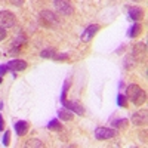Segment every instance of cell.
I'll return each mask as SVG.
<instances>
[{
	"instance_id": "30bf717a",
	"label": "cell",
	"mask_w": 148,
	"mask_h": 148,
	"mask_svg": "<svg viewBox=\"0 0 148 148\" xmlns=\"http://www.w3.org/2000/svg\"><path fill=\"white\" fill-rule=\"evenodd\" d=\"M99 30V25H96V24H92V25H89L88 28H86L83 33H82V42H90L92 37L96 34V31Z\"/></svg>"
},
{
	"instance_id": "cb8c5ba5",
	"label": "cell",
	"mask_w": 148,
	"mask_h": 148,
	"mask_svg": "<svg viewBox=\"0 0 148 148\" xmlns=\"http://www.w3.org/2000/svg\"><path fill=\"white\" fill-rule=\"evenodd\" d=\"M5 129V121H3V117L0 116V132H2Z\"/></svg>"
},
{
	"instance_id": "d6986e66",
	"label": "cell",
	"mask_w": 148,
	"mask_h": 148,
	"mask_svg": "<svg viewBox=\"0 0 148 148\" xmlns=\"http://www.w3.org/2000/svg\"><path fill=\"white\" fill-rule=\"evenodd\" d=\"M117 102H119V105L123 107V108L127 107V99H126L125 95H119V96H117Z\"/></svg>"
},
{
	"instance_id": "52a82bcc",
	"label": "cell",
	"mask_w": 148,
	"mask_h": 148,
	"mask_svg": "<svg viewBox=\"0 0 148 148\" xmlns=\"http://www.w3.org/2000/svg\"><path fill=\"white\" fill-rule=\"evenodd\" d=\"M132 56L133 59H136L138 62H142L147 58V45L145 43H136L132 49Z\"/></svg>"
},
{
	"instance_id": "7c38bea8",
	"label": "cell",
	"mask_w": 148,
	"mask_h": 148,
	"mask_svg": "<svg viewBox=\"0 0 148 148\" xmlns=\"http://www.w3.org/2000/svg\"><path fill=\"white\" fill-rule=\"evenodd\" d=\"M15 132L18 136H22V135H25L28 132V123L27 121H16L15 123Z\"/></svg>"
},
{
	"instance_id": "5bb4252c",
	"label": "cell",
	"mask_w": 148,
	"mask_h": 148,
	"mask_svg": "<svg viewBox=\"0 0 148 148\" xmlns=\"http://www.w3.org/2000/svg\"><path fill=\"white\" fill-rule=\"evenodd\" d=\"M58 116H59L61 120L70 121V120H73V111H70V110H67V108H61V110L58 111Z\"/></svg>"
},
{
	"instance_id": "603a6c76",
	"label": "cell",
	"mask_w": 148,
	"mask_h": 148,
	"mask_svg": "<svg viewBox=\"0 0 148 148\" xmlns=\"http://www.w3.org/2000/svg\"><path fill=\"white\" fill-rule=\"evenodd\" d=\"M6 70H8L6 65H0V76H3V74L6 73Z\"/></svg>"
},
{
	"instance_id": "44dd1931",
	"label": "cell",
	"mask_w": 148,
	"mask_h": 148,
	"mask_svg": "<svg viewBox=\"0 0 148 148\" xmlns=\"http://www.w3.org/2000/svg\"><path fill=\"white\" fill-rule=\"evenodd\" d=\"M3 145H5V147L9 145V132H6L5 136H3Z\"/></svg>"
},
{
	"instance_id": "8fae6325",
	"label": "cell",
	"mask_w": 148,
	"mask_h": 148,
	"mask_svg": "<svg viewBox=\"0 0 148 148\" xmlns=\"http://www.w3.org/2000/svg\"><path fill=\"white\" fill-rule=\"evenodd\" d=\"M129 16L133 19V21H141L144 18V10L142 8H138V6H133L129 9Z\"/></svg>"
},
{
	"instance_id": "7402d4cb",
	"label": "cell",
	"mask_w": 148,
	"mask_h": 148,
	"mask_svg": "<svg viewBox=\"0 0 148 148\" xmlns=\"http://www.w3.org/2000/svg\"><path fill=\"white\" fill-rule=\"evenodd\" d=\"M9 3H14V5H16V6H21V5L24 3V0H9Z\"/></svg>"
},
{
	"instance_id": "3957f363",
	"label": "cell",
	"mask_w": 148,
	"mask_h": 148,
	"mask_svg": "<svg viewBox=\"0 0 148 148\" xmlns=\"http://www.w3.org/2000/svg\"><path fill=\"white\" fill-rule=\"evenodd\" d=\"M16 25V16L9 10H0V27L12 28Z\"/></svg>"
},
{
	"instance_id": "277c9868",
	"label": "cell",
	"mask_w": 148,
	"mask_h": 148,
	"mask_svg": "<svg viewBox=\"0 0 148 148\" xmlns=\"http://www.w3.org/2000/svg\"><path fill=\"white\" fill-rule=\"evenodd\" d=\"M53 6H55L56 12H59L61 15H65V16L71 15L73 10H74L70 0H55V2H53Z\"/></svg>"
},
{
	"instance_id": "7a4b0ae2",
	"label": "cell",
	"mask_w": 148,
	"mask_h": 148,
	"mask_svg": "<svg viewBox=\"0 0 148 148\" xmlns=\"http://www.w3.org/2000/svg\"><path fill=\"white\" fill-rule=\"evenodd\" d=\"M39 22L42 24L43 27L52 28V27H56L59 24V19H58V16L53 14V12H51V10H42L40 15H39Z\"/></svg>"
},
{
	"instance_id": "e0dca14e",
	"label": "cell",
	"mask_w": 148,
	"mask_h": 148,
	"mask_svg": "<svg viewBox=\"0 0 148 148\" xmlns=\"http://www.w3.org/2000/svg\"><path fill=\"white\" fill-rule=\"evenodd\" d=\"M141 31H142L141 24H133V25L130 27V30H129V37H136V36L141 34Z\"/></svg>"
},
{
	"instance_id": "5b68a950",
	"label": "cell",
	"mask_w": 148,
	"mask_h": 148,
	"mask_svg": "<svg viewBox=\"0 0 148 148\" xmlns=\"http://www.w3.org/2000/svg\"><path fill=\"white\" fill-rule=\"evenodd\" d=\"M117 136V130L111 129V127H98L95 130V138L98 141H105V139H111Z\"/></svg>"
},
{
	"instance_id": "ba28073f",
	"label": "cell",
	"mask_w": 148,
	"mask_h": 148,
	"mask_svg": "<svg viewBox=\"0 0 148 148\" xmlns=\"http://www.w3.org/2000/svg\"><path fill=\"white\" fill-rule=\"evenodd\" d=\"M61 102H62V107H65L67 110L73 111V113H76L79 116H83L84 114V108L79 104V102H74V101H67V98H64V99H61Z\"/></svg>"
},
{
	"instance_id": "6da1fadb",
	"label": "cell",
	"mask_w": 148,
	"mask_h": 148,
	"mask_svg": "<svg viewBox=\"0 0 148 148\" xmlns=\"http://www.w3.org/2000/svg\"><path fill=\"white\" fill-rule=\"evenodd\" d=\"M126 99L133 102L135 105H142L147 101V93L142 90L138 84H129L126 88Z\"/></svg>"
},
{
	"instance_id": "4fadbf2b",
	"label": "cell",
	"mask_w": 148,
	"mask_h": 148,
	"mask_svg": "<svg viewBox=\"0 0 148 148\" xmlns=\"http://www.w3.org/2000/svg\"><path fill=\"white\" fill-rule=\"evenodd\" d=\"M127 125H129V120L127 119H117V120L111 121V126H113L114 129H119V130L127 127Z\"/></svg>"
},
{
	"instance_id": "ac0fdd59",
	"label": "cell",
	"mask_w": 148,
	"mask_h": 148,
	"mask_svg": "<svg viewBox=\"0 0 148 148\" xmlns=\"http://www.w3.org/2000/svg\"><path fill=\"white\" fill-rule=\"evenodd\" d=\"M25 147L27 148H43L45 147V144L42 142V141H39V139H28L27 142H25Z\"/></svg>"
},
{
	"instance_id": "ffe728a7",
	"label": "cell",
	"mask_w": 148,
	"mask_h": 148,
	"mask_svg": "<svg viewBox=\"0 0 148 148\" xmlns=\"http://www.w3.org/2000/svg\"><path fill=\"white\" fill-rule=\"evenodd\" d=\"M8 37V33H6V28H2L0 27V42H3Z\"/></svg>"
},
{
	"instance_id": "9c48e42d",
	"label": "cell",
	"mask_w": 148,
	"mask_h": 148,
	"mask_svg": "<svg viewBox=\"0 0 148 148\" xmlns=\"http://www.w3.org/2000/svg\"><path fill=\"white\" fill-rule=\"evenodd\" d=\"M6 67L10 71H24L27 68V62L22 61V59H12V61H9V62L6 64Z\"/></svg>"
},
{
	"instance_id": "8992f818",
	"label": "cell",
	"mask_w": 148,
	"mask_h": 148,
	"mask_svg": "<svg viewBox=\"0 0 148 148\" xmlns=\"http://www.w3.org/2000/svg\"><path fill=\"white\" fill-rule=\"evenodd\" d=\"M130 121L135 126H145L148 121V111L144 108V110H139L136 113H133L130 117Z\"/></svg>"
},
{
	"instance_id": "2e32d148",
	"label": "cell",
	"mask_w": 148,
	"mask_h": 148,
	"mask_svg": "<svg viewBox=\"0 0 148 148\" xmlns=\"http://www.w3.org/2000/svg\"><path fill=\"white\" fill-rule=\"evenodd\" d=\"M47 127L51 129V130H55V132H59V130H62V125L59 123L58 119H53L47 123Z\"/></svg>"
},
{
	"instance_id": "9a60e30c",
	"label": "cell",
	"mask_w": 148,
	"mask_h": 148,
	"mask_svg": "<svg viewBox=\"0 0 148 148\" xmlns=\"http://www.w3.org/2000/svg\"><path fill=\"white\" fill-rule=\"evenodd\" d=\"M40 56L42 58H52V59H55V56H56L55 47H47V49H45V51H42L40 52Z\"/></svg>"
},
{
	"instance_id": "d4e9b609",
	"label": "cell",
	"mask_w": 148,
	"mask_h": 148,
	"mask_svg": "<svg viewBox=\"0 0 148 148\" xmlns=\"http://www.w3.org/2000/svg\"><path fill=\"white\" fill-rule=\"evenodd\" d=\"M133 2H142V0H133Z\"/></svg>"
},
{
	"instance_id": "484cf974",
	"label": "cell",
	"mask_w": 148,
	"mask_h": 148,
	"mask_svg": "<svg viewBox=\"0 0 148 148\" xmlns=\"http://www.w3.org/2000/svg\"><path fill=\"white\" fill-rule=\"evenodd\" d=\"M0 83H2V76H0Z\"/></svg>"
}]
</instances>
